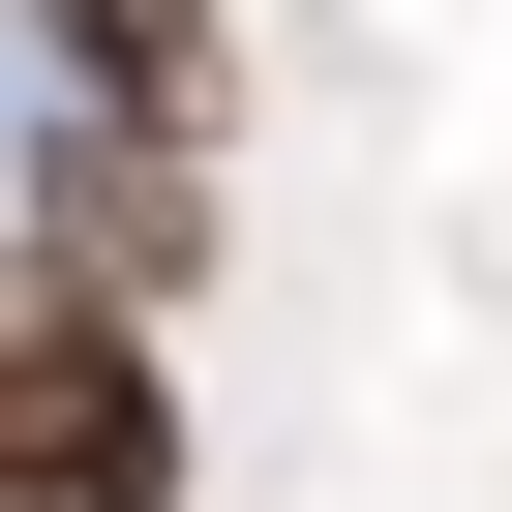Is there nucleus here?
Returning <instances> with one entry per match:
<instances>
[{"label": "nucleus", "instance_id": "20e7f679", "mask_svg": "<svg viewBox=\"0 0 512 512\" xmlns=\"http://www.w3.org/2000/svg\"><path fill=\"white\" fill-rule=\"evenodd\" d=\"M0 512H61V482H31V392H0Z\"/></svg>", "mask_w": 512, "mask_h": 512}, {"label": "nucleus", "instance_id": "7ed1b4c3", "mask_svg": "<svg viewBox=\"0 0 512 512\" xmlns=\"http://www.w3.org/2000/svg\"><path fill=\"white\" fill-rule=\"evenodd\" d=\"M0 31H31L61 121H121V151H211L241 121V0H0Z\"/></svg>", "mask_w": 512, "mask_h": 512}, {"label": "nucleus", "instance_id": "f257e3e1", "mask_svg": "<svg viewBox=\"0 0 512 512\" xmlns=\"http://www.w3.org/2000/svg\"><path fill=\"white\" fill-rule=\"evenodd\" d=\"M0 392H31V482H61V512H181V482H211V422H181V362H151L121 302H31V272H0Z\"/></svg>", "mask_w": 512, "mask_h": 512}, {"label": "nucleus", "instance_id": "f03ea898", "mask_svg": "<svg viewBox=\"0 0 512 512\" xmlns=\"http://www.w3.org/2000/svg\"><path fill=\"white\" fill-rule=\"evenodd\" d=\"M31 302H211V151H121V121H31Z\"/></svg>", "mask_w": 512, "mask_h": 512}]
</instances>
